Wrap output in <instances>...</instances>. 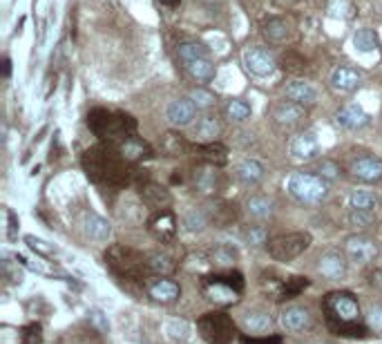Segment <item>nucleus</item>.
<instances>
[{"label":"nucleus","instance_id":"obj_1","mask_svg":"<svg viewBox=\"0 0 382 344\" xmlns=\"http://www.w3.org/2000/svg\"><path fill=\"white\" fill-rule=\"evenodd\" d=\"M83 168L92 181L108 183V185L132 183L139 172V170L127 168V161L121 156L119 148H115L112 143H108V146H98V148H90L83 154Z\"/></svg>","mask_w":382,"mask_h":344},{"label":"nucleus","instance_id":"obj_2","mask_svg":"<svg viewBox=\"0 0 382 344\" xmlns=\"http://www.w3.org/2000/svg\"><path fill=\"white\" fill-rule=\"evenodd\" d=\"M324 315H327L329 328L340 338H366L369 326L360 322V304L353 293L349 291H335L324 297Z\"/></svg>","mask_w":382,"mask_h":344},{"label":"nucleus","instance_id":"obj_3","mask_svg":"<svg viewBox=\"0 0 382 344\" xmlns=\"http://www.w3.org/2000/svg\"><path fill=\"white\" fill-rule=\"evenodd\" d=\"M90 130L103 141H125L137 134V121L130 114L121 112H108V110H94L88 117Z\"/></svg>","mask_w":382,"mask_h":344},{"label":"nucleus","instance_id":"obj_4","mask_svg":"<svg viewBox=\"0 0 382 344\" xmlns=\"http://www.w3.org/2000/svg\"><path fill=\"white\" fill-rule=\"evenodd\" d=\"M105 262L123 280H146L150 273L148 257L123 243H112L105 251Z\"/></svg>","mask_w":382,"mask_h":344},{"label":"nucleus","instance_id":"obj_5","mask_svg":"<svg viewBox=\"0 0 382 344\" xmlns=\"http://www.w3.org/2000/svg\"><path fill=\"white\" fill-rule=\"evenodd\" d=\"M286 193L297 204L318 206L329 197V181L313 172H293L286 179Z\"/></svg>","mask_w":382,"mask_h":344},{"label":"nucleus","instance_id":"obj_6","mask_svg":"<svg viewBox=\"0 0 382 344\" xmlns=\"http://www.w3.org/2000/svg\"><path fill=\"white\" fill-rule=\"evenodd\" d=\"M242 291H244V277L237 270H228L224 275H210L204 280V295L215 306L237 304Z\"/></svg>","mask_w":382,"mask_h":344},{"label":"nucleus","instance_id":"obj_7","mask_svg":"<svg viewBox=\"0 0 382 344\" xmlns=\"http://www.w3.org/2000/svg\"><path fill=\"white\" fill-rule=\"evenodd\" d=\"M197 328H199V336L208 344H231L237 336V326L231 320V315L221 311L204 313L199 322H197Z\"/></svg>","mask_w":382,"mask_h":344},{"label":"nucleus","instance_id":"obj_8","mask_svg":"<svg viewBox=\"0 0 382 344\" xmlns=\"http://www.w3.org/2000/svg\"><path fill=\"white\" fill-rule=\"evenodd\" d=\"M311 241H313L311 233H286V235H277L268 241L266 251L275 262H291L311 246Z\"/></svg>","mask_w":382,"mask_h":344},{"label":"nucleus","instance_id":"obj_9","mask_svg":"<svg viewBox=\"0 0 382 344\" xmlns=\"http://www.w3.org/2000/svg\"><path fill=\"white\" fill-rule=\"evenodd\" d=\"M380 253L378 241L369 235H351L347 239V257L353 264H371Z\"/></svg>","mask_w":382,"mask_h":344},{"label":"nucleus","instance_id":"obj_10","mask_svg":"<svg viewBox=\"0 0 382 344\" xmlns=\"http://www.w3.org/2000/svg\"><path fill=\"white\" fill-rule=\"evenodd\" d=\"M242 63H244V67L250 71V74L257 76V79L271 76L273 71L277 69V63L273 59V54H268L262 47H246L244 54H242Z\"/></svg>","mask_w":382,"mask_h":344},{"label":"nucleus","instance_id":"obj_11","mask_svg":"<svg viewBox=\"0 0 382 344\" xmlns=\"http://www.w3.org/2000/svg\"><path fill=\"white\" fill-rule=\"evenodd\" d=\"M349 172H351V177H356L364 183H378V181H382V159L371 156V154L358 156V159L351 161Z\"/></svg>","mask_w":382,"mask_h":344},{"label":"nucleus","instance_id":"obj_12","mask_svg":"<svg viewBox=\"0 0 382 344\" xmlns=\"http://www.w3.org/2000/svg\"><path fill=\"white\" fill-rule=\"evenodd\" d=\"M150 233L159 241H173L177 235V217L173 210H157L148 222Z\"/></svg>","mask_w":382,"mask_h":344},{"label":"nucleus","instance_id":"obj_13","mask_svg":"<svg viewBox=\"0 0 382 344\" xmlns=\"http://www.w3.org/2000/svg\"><path fill=\"white\" fill-rule=\"evenodd\" d=\"M148 295L157 304H173L181 297V286L170 277H157L148 284Z\"/></svg>","mask_w":382,"mask_h":344},{"label":"nucleus","instance_id":"obj_14","mask_svg":"<svg viewBox=\"0 0 382 344\" xmlns=\"http://www.w3.org/2000/svg\"><path fill=\"white\" fill-rule=\"evenodd\" d=\"M166 117L175 127H186L197 117V105L190 98H175V101H170V105L166 108Z\"/></svg>","mask_w":382,"mask_h":344},{"label":"nucleus","instance_id":"obj_15","mask_svg":"<svg viewBox=\"0 0 382 344\" xmlns=\"http://www.w3.org/2000/svg\"><path fill=\"white\" fill-rule=\"evenodd\" d=\"M320 152V143L316 132H300L291 141V156L295 161H311Z\"/></svg>","mask_w":382,"mask_h":344},{"label":"nucleus","instance_id":"obj_16","mask_svg":"<svg viewBox=\"0 0 382 344\" xmlns=\"http://www.w3.org/2000/svg\"><path fill=\"white\" fill-rule=\"evenodd\" d=\"M318 270L324 280H331V282L342 280L347 273V262H345L342 253H337V251L322 253L320 260H318Z\"/></svg>","mask_w":382,"mask_h":344},{"label":"nucleus","instance_id":"obj_17","mask_svg":"<svg viewBox=\"0 0 382 344\" xmlns=\"http://www.w3.org/2000/svg\"><path fill=\"white\" fill-rule=\"evenodd\" d=\"M369 121L371 117L358 103H349L335 112V123L345 130H360V127L369 125Z\"/></svg>","mask_w":382,"mask_h":344},{"label":"nucleus","instance_id":"obj_18","mask_svg":"<svg viewBox=\"0 0 382 344\" xmlns=\"http://www.w3.org/2000/svg\"><path fill=\"white\" fill-rule=\"evenodd\" d=\"M284 96L289 98V101L297 103V105H304V108H311L316 105L318 101V92L311 83L302 81V79H295L291 83L284 85Z\"/></svg>","mask_w":382,"mask_h":344},{"label":"nucleus","instance_id":"obj_19","mask_svg":"<svg viewBox=\"0 0 382 344\" xmlns=\"http://www.w3.org/2000/svg\"><path fill=\"white\" fill-rule=\"evenodd\" d=\"M360 83H362V71L356 67L342 65V67H335L333 74H331V88L335 92H342V94L358 90Z\"/></svg>","mask_w":382,"mask_h":344},{"label":"nucleus","instance_id":"obj_20","mask_svg":"<svg viewBox=\"0 0 382 344\" xmlns=\"http://www.w3.org/2000/svg\"><path fill=\"white\" fill-rule=\"evenodd\" d=\"M273 119L277 125L286 127V130H291V127H297L304 119H306V108L304 105H297L293 101H286V103H279L275 110H273Z\"/></svg>","mask_w":382,"mask_h":344},{"label":"nucleus","instance_id":"obj_21","mask_svg":"<svg viewBox=\"0 0 382 344\" xmlns=\"http://www.w3.org/2000/svg\"><path fill=\"white\" fill-rule=\"evenodd\" d=\"M279 324L289 333H300V331H304V328L311 326V315L302 306H286L279 315Z\"/></svg>","mask_w":382,"mask_h":344},{"label":"nucleus","instance_id":"obj_22","mask_svg":"<svg viewBox=\"0 0 382 344\" xmlns=\"http://www.w3.org/2000/svg\"><path fill=\"white\" fill-rule=\"evenodd\" d=\"M195 188L199 190L202 195H215L219 190V172H217V166H210V164H204L195 170Z\"/></svg>","mask_w":382,"mask_h":344},{"label":"nucleus","instance_id":"obj_23","mask_svg":"<svg viewBox=\"0 0 382 344\" xmlns=\"http://www.w3.org/2000/svg\"><path fill=\"white\" fill-rule=\"evenodd\" d=\"M119 152H121V156L127 164H137L141 159H146V156H150L152 148L148 146L144 139H139L134 134V137H130V139H125V141L119 143Z\"/></svg>","mask_w":382,"mask_h":344},{"label":"nucleus","instance_id":"obj_24","mask_svg":"<svg viewBox=\"0 0 382 344\" xmlns=\"http://www.w3.org/2000/svg\"><path fill=\"white\" fill-rule=\"evenodd\" d=\"M141 199H144V204L154 208V210H166L170 204H173V197L166 188L157 183H144L141 185Z\"/></svg>","mask_w":382,"mask_h":344},{"label":"nucleus","instance_id":"obj_25","mask_svg":"<svg viewBox=\"0 0 382 344\" xmlns=\"http://www.w3.org/2000/svg\"><path fill=\"white\" fill-rule=\"evenodd\" d=\"M85 233H88L92 241L105 243L112 237V224L105 217H101V214L88 212V217H85Z\"/></svg>","mask_w":382,"mask_h":344},{"label":"nucleus","instance_id":"obj_26","mask_svg":"<svg viewBox=\"0 0 382 344\" xmlns=\"http://www.w3.org/2000/svg\"><path fill=\"white\" fill-rule=\"evenodd\" d=\"M273 199L266 197V195H250L244 204V212L248 214L250 219H257V222H264L273 214Z\"/></svg>","mask_w":382,"mask_h":344},{"label":"nucleus","instance_id":"obj_27","mask_svg":"<svg viewBox=\"0 0 382 344\" xmlns=\"http://www.w3.org/2000/svg\"><path fill=\"white\" fill-rule=\"evenodd\" d=\"M235 177L244 185H257L264 179V166L257 159H244L242 164H237Z\"/></svg>","mask_w":382,"mask_h":344},{"label":"nucleus","instance_id":"obj_28","mask_svg":"<svg viewBox=\"0 0 382 344\" xmlns=\"http://www.w3.org/2000/svg\"><path fill=\"white\" fill-rule=\"evenodd\" d=\"M219 134H221V121L215 117V114H204V117L197 121V127H195L197 141L212 143V141H217Z\"/></svg>","mask_w":382,"mask_h":344},{"label":"nucleus","instance_id":"obj_29","mask_svg":"<svg viewBox=\"0 0 382 344\" xmlns=\"http://www.w3.org/2000/svg\"><path fill=\"white\" fill-rule=\"evenodd\" d=\"M271 326H273L271 315L264 313V311H248V313L244 315V328H246L248 333L264 336Z\"/></svg>","mask_w":382,"mask_h":344},{"label":"nucleus","instance_id":"obj_30","mask_svg":"<svg viewBox=\"0 0 382 344\" xmlns=\"http://www.w3.org/2000/svg\"><path fill=\"white\" fill-rule=\"evenodd\" d=\"M148 268L150 273L157 277H170L177 270V264L173 262V257H168L166 253H152L148 255Z\"/></svg>","mask_w":382,"mask_h":344},{"label":"nucleus","instance_id":"obj_31","mask_svg":"<svg viewBox=\"0 0 382 344\" xmlns=\"http://www.w3.org/2000/svg\"><path fill=\"white\" fill-rule=\"evenodd\" d=\"M262 34L268 42H284L291 34V27L284 18H271L262 25Z\"/></svg>","mask_w":382,"mask_h":344},{"label":"nucleus","instance_id":"obj_32","mask_svg":"<svg viewBox=\"0 0 382 344\" xmlns=\"http://www.w3.org/2000/svg\"><path fill=\"white\" fill-rule=\"evenodd\" d=\"M202 152V159L204 164H210V166H224L226 161H228V150H226V146H221L219 141H212V143H204V146L199 148Z\"/></svg>","mask_w":382,"mask_h":344},{"label":"nucleus","instance_id":"obj_33","mask_svg":"<svg viewBox=\"0 0 382 344\" xmlns=\"http://www.w3.org/2000/svg\"><path fill=\"white\" fill-rule=\"evenodd\" d=\"M177 54H179V59L183 61V65L190 63V61H197V59H210L208 47L204 45V42H197V40L181 42V45L177 47Z\"/></svg>","mask_w":382,"mask_h":344},{"label":"nucleus","instance_id":"obj_34","mask_svg":"<svg viewBox=\"0 0 382 344\" xmlns=\"http://www.w3.org/2000/svg\"><path fill=\"white\" fill-rule=\"evenodd\" d=\"M380 199L371 190H353L349 195V210H376Z\"/></svg>","mask_w":382,"mask_h":344},{"label":"nucleus","instance_id":"obj_35","mask_svg":"<svg viewBox=\"0 0 382 344\" xmlns=\"http://www.w3.org/2000/svg\"><path fill=\"white\" fill-rule=\"evenodd\" d=\"M186 69H188V74L199 83H208V81L215 79V63H212L210 59L190 61V63H186Z\"/></svg>","mask_w":382,"mask_h":344},{"label":"nucleus","instance_id":"obj_36","mask_svg":"<svg viewBox=\"0 0 382 344\" xmlns=\"http://www.w3.org/2000/svg\"><path fill=\"white\" fill-rule=\"evenodd\" d=\"M224 114H226V119H231L235 123H244V121L250 119L253 108L244 101V98H233V101L226 103Z\"/></svg>","mask_w":382,"mask_h":344},{"label":"nucleus","instance_id":"obj_37","mask_svg":"<svg viewBox=\"0 0 382 344\" xmlns=\"http://www.w3.org/2000/svg\"><path fill=\"white\" fill-rule=\"evenodd\" d=\"M210 219L217 226H228L237 219V210L231 202H215V206L210 208Z\"/></svg>","mask_w":382,"mask_h":344},{"label":"nucleus","instance_id":"obj_38","mask_svg":"<svg viewBox=\"0 0 382 344\" xmlns=\"http://www.w3.org/2000/svg\"><path fill=\"white\" fill-rule=\"evenodd\" d=\"M353 45H356L358 52H376L380 47V38L374 30H369V27H364V30H358L356 34H353Z\"/></svg>","mask_w":382,"mask_h":344},{"label":"nucleus","instance_id":"obj_39","mask_svg":"<svg viewBox=\"0 0 382 344\" xmlns=\"http://www.w3.org/2000/svg\"><path fill=\"white\" fill-rule=\"evenodd\" d=\"M376 224V210H349L347 226L356 228V231H366Z\"/></svg>","mask_w":382,"mask_h":344},{"label":"nucleus","instance_id":"obj_40","mask_svg":"<svg viewBox=\"0 0 382 344\" xmlns=\"http://www.w3.org/2000/svg\"><path fill=\"white\" fill-rule=\"evenodd\" d=\"M210 262L219 268H228L237 262V253L235 248L226 246V243H217V246L210 251Z\"/></svg>","mask_w":382,"mask_h":344},{"label":"nucleus","instance_id":"obj_41","mask_svg":"<svg viewBox=\"0 0 382 344\" xmlns=\"http://www.w3.org/2000/svg\"><path fill=\"white\" fill-rule=\"evenodd\" d=\"M208 214L206 212H202V210H188L186 214H183V226H186V231H190V233H202L204 228L208 226Z\"/></svg>","mask_w":382,"mask_h":344},{"label":"nucleus","instance_id":"obj_42","mask_svg":"<svg viewBox=\"0 0 382 344\" xmlns=\"http://www.w3.org/2000/svg\"><path fill=\"white\" fill-rule=\"evenodd\" d=\"M166 333H168L170 340L188 342V340H190V333H192V326H190L188 322H183V320H173V322H168Z\"/></svg>","mask_w":382,"mask_h":344},{"label":"nucleus","instance_id":"obj_43","mask_svg":"<svg viewBox=\"0 0 382 344\" xmlns=\"http://www.w3.org/2000/svg\"><path fill=\"white\" fill-rule=\"evenodd\" d=\"M163 150H166L170 156H179V154H183V152L188 150V143H186V139H183L181 134L168 132V134L163 137Z\"/></svg>","mask_w":382,"mask_h":344},{"label":"nucleus","instance_id":"obj_44","mask_svg":"<svg viewBox=\"0 0 382 344\" xmlns=\"http://www.w3.org/2000/svg\"><path fill=\"white\" fill-rule=\"evenodd\" d=\"M304 289H308V280L306 277H297V275H293V277H289L284 284H282V293H279V297H295V295H300Z\"/></svg>","mask_w":382,"mask_h":344},{"label":"nucleus","instance_id":"obj_45","mask_svg":"<svg viewBox=\"0 0 382 344\" xmlns=\"http://www.w3.org/2000/svg\"><path fill=\"white\" fill-rule=\"evenodd\" d=\"M190 101L197 105V110H208V108L215 105L217 98H215V94L204 90V88H195V90L190 92Z\"/></svg>","mask_w":382,"mask_h":344},{"label":"nucleus","instance_id":"obj_46","mask_svg":"<svg viewBox=\"0 0 382 344\" xmlns=\"http://www.w3.org/2000/svg\"><path fill=\"white\" fill-rule=\"evenodd\" d=\"M246 243L248 246H264L268 243V231L264 226H250L246 231Z\"/></svg>","mask_w":382,"mask_h":344},{"label":"nucleus","instance_id":"obj_47","mask_svg":"<svg viewBox=\"0 0 382 344\" xmlns=\"http://www.w3.org/2000/svg\"><path fill=\"white\" fill-rule=\"evenodd\" d=\"M366 326L376 333H382V304H371L366 309Z\"/></svg>","mask_w":382,"mask_h":344},{"label":"nucleus","instance_id":"obj_48","mask_svg":"<svg viewBox=\"0 0 382 344\" xmlns=\"http://www.w3.org/2000/svg\"><path fill=\"white\" fill-rule=\"evenodd\" d=\"M25 243L30 246L34 253H38V255H42V257H50V255H54V248L50 246V243L45 241V239H40V237H34V235H25Z\"/></svg>","mask_w":382,"mask_h":344},{"label":"nucleus","instance_id":"obj_49","mask_svg":"<svg viewBox=\"0 0 382 344\" xmlns=\"http://www.w3.org/2000/svg\"><path fill=\"white\" fill-rule=\"evenodd\" d=\"M316 172H318V175H320L322 179L333 181V179H337V177H340V166H337L335 161L324 159V161H320V164H318Z\"/></svg>","mask_w":382,"mask_h":344},{"label":"nucleus","instance_id":"obj_50","mask_svg":"<svg viewBox=\"0 0 382 344\" xmlns=\"http://www.w3.org/2000/svg\"><path fill=\"white\" fill-rule=\"evenodd\" d=\"M23 344H42V331L40 324H30L23 331Z\"/></svg>","mask_w":382,"mask_h":344},{"label":"nucleus","instance_id":"obj_51","mask_svg":"<svg viewBox=\"0 0 382 344\" xmlns=\"http://www.w3.org/2000/svg\"><path fill=\"white\" fill-rule=\"evenodd\" d=\"M88 315H90L92 326L96 328L98 333H108V331H110V322H108V318H105L101 311H90Z\"/></svg>","mask_w":382,"mask_h":344},{"label":"nucleus","instance_id":"obj_52","mask_svg":"<svg viewBox=\"0 0 382 344\" xmlns=\"http://www.w3.org/2000/svg\"><path fill=\"white\" fill-rule=\"evenodd\" d=\"M242 344H282V336H255V338L244 336Z\"/></svg>","mask_w":382,"mask_h":344},{"label":"nucleus","instance_id":"obj_53","mask_svg":"<svg viewBox=\"0 0 382 344\" xmlns=\"http://www.w3.org/2000/svg\"><path fill=\"white\" fill-rule=\"evenodd\" d=\"M337 9H345L347 18L353 13V5L349 3V0H331V5H329V13H331V16H335Z\"/></svg>","mask_w":382,"mask_h":344},{"label":"nucleus","instance_id":"obj_54","mask_svg":"<svg viewBox=\"0 0 382 344\" xmlns=\"http://www.w3.org/2000/svg\"><path fill=\"white\" fill-rule=\"evenodd\" d=\"M5 214H7V222H9V233H7V237L13 241V239H16V231H18V217H16V214H13V210H5Z\"/></svg>","mask_w":382,"mask_h":344},{"label":"nucleus","instance_id":"obj_55","mask_svg":"<svg viewBox=\"0 0 382 344\" xmlns=\"http://www.w3.org/2000/svg\"><path fill=\"white\" fill-rule=\"evenodd\" d=\"M181 0H161V5H168V7H177Z\"/></svg>","mask_w":382,"mask_h":344},{"label":"nucleus","instance_id":"obj_56","mask_svg":"<svg viewBox=\"0 0 382 344\" xmlns=\"http://www.w3.org/2000/svg\"><path fill=\"white\" fill-rule=\"evenodd\" d=\"M3 65H5V76H9V71H11V63H9V59H5V61H3Z\"/></svg>","mask_w":382,"mask_h":344}]
</instances>
